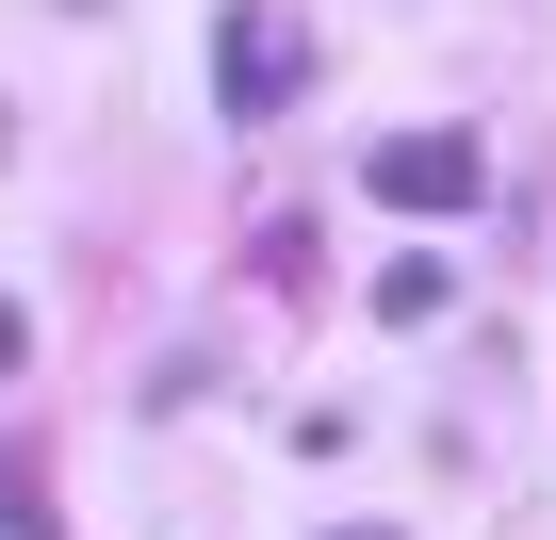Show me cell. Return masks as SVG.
I'll list each match as a JSON object with an SVG mask.
<instances>
[{"label": "cell", "instance_id": "obj_1", "mask_svg": "<svg viewBox=\"0 0 556 540\" xmlns=\"http://www.w3.org/2000/svg\"><path fill=\"white\" fill-rule=\"evenodd\" d=\"M295 83H312V34L278 17V0H229V17H213V99L262 131V115H295Z\"/></svg>", "mask_w": 556, "mask_h": 540}, {"label": "cell", "instance_id": "obj_2", "mask_svg": "<svg viewBox=\"0 0 556 540\" xmlns=\"http://www.w3.org/2000/svg\"><path fill=\"white\" fill-rule=\"evenodd\" d=\"M361 197H377V213H475V131H393V148H361Z\"/></svg>", "mask_w": 556, "mask_h": 540}, {"label": "cell", "instance_id": "obj_3", "mask_svg": "<svg viewBox=\"0 0 556 540\" xmlns=\"http://www.w3.org/2000/svg\"><path fill=\"white\" fill-rule=\"evenodd\" d=\"M0 540H50V475H34V442H0Z\"/></svg>", "mask_w": 556, "mask_h": 540}, {"label": "cell", "instance_id": "obj_4", "mask_svg": "<svg viewBox=\"0 0 556 540\" xmlns=\"http://www.w3.org/2000/svg\"><path fill=\"white\" fill-rule=\"evenodd\" d=\"M377 328H442V262H393V279H377Z\"/></svg>", "mask_w": 556, "mask_h": 540}, {"label": "cell", "instance_id": "obj_5", "mask_svg": "<svg viewBox=\"0 0 556 540\" xmlns=\"http://www.w3.org/2000/svg\"><path fill=\"white\" fill-rule=\"evenodd\" d=\"M17 361H34V312H17V296H0V377H17Z\"/></svg>", "mask_w": 556, "mask_h": 540}, {"label": "cell", "instance_id": "obj_6", "mask_svg": "<svg viewBox=\"0 0 556 540\" xmlns=\"http://www.w3.org/2000/svg\"><path fill=\"white\" fill-rule=\"evenodd\" d=\"M328 540H393V524H328Z\"/></svg>", "mask_w": 556, "mask_h": 540}]
</instances>
